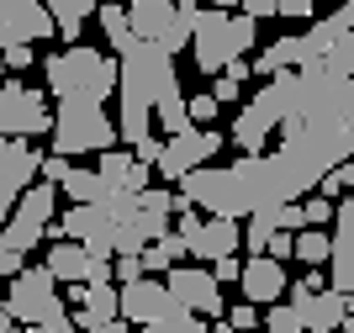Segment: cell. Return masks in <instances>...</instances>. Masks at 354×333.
I'll list each match as a JSON object with an SVG mask.
<instances>
[{"label": "cell", "instance_id": "6da1fadb", "mask_svg": "<svg viewBox=\"0 0 354 333\" xmlns=\"http://www.w3.org/2000/svg\"><path fill=\"white\" fill-rule=\"evenodd\" d=\"M281 154H291L307 174H333L354 159V85L328 74L323 64L296 69V101L291 116L275 132Z\"/></svg>", "mask_w": 354, "mask_h": 333}, {"label": "cell", "instance_id": "7a4b0ae2", "mask_svg": "<svg viewBox=\"0 0 354 333\" xmlns=\"http://www.w3.org/2000/svg\"><path fill=\"white\" fill-rule=\"evenodd\" d=\"M180 80H175V58L164 53L159 43H133L127 53H122V64H117V138L127 148H138L143 138H153V106H159V96L164 90H175Z\"/></svg>", "mask_w": 354, "mask_h": 333}, {"label": "cell", "instance_id": "3957f363", "mask_svg": "<svg viewBox=\"0 0 354 333\" xmlns=\"http://www.w3.org/2000/svg\"><path fill=\"white\" fill-rule=\"evenodd\" d=\"M43 74H48V90H53L59 101L106 106V96H117V58H111V53H95V48H85V43L53 53L43 64Z\"/></svg>", "mask_w": 354, "mask_h": 333}, {"label": "cell", "instance_id": "277c9868", "mask_svg": "<svg viewBox=\"0 0 354 333\" xmlns=\"http://www.w3.org/2000/svg\"><path fill=\"white\" fill-rule=\"evenodd\" d=\"M111 212V254H143L153 238L169 233V217H175V196L169 190H138V196H111L106 201Z\"/></svg>", "mask_w": 354, "mask_h": 333}, {"label": "cell", "instance_id": "5b68a950", "mask_svg": "<svg viewBox=\"0 0 354 333\" xmlns=\"http://www.w3.org/2000/svg\"><path fill=\"white\" fill-rule=\"evenodd\" d=\"M254 37H259V21H249V16H238V11H207V6H201V16L191 21L196 69L222 74L227 64H238V58L254 48Z\"/></svg>", "mask_w": 354, "mask_h": 333}, {"label": "cell", "instance_id": "8992f818", "mask_svg": "<svg viewBox=\"0 0 354 333\" xmlns=\"http://www.w3.org/2000/svg\"><path fill=\"white\" fill-rule=\"evenodd\" d=\"M291 101H296V69L275 74L259 96H254L243 111H238L233 122V143L243 148V159H254V154H270V143H275V132H281V122L291 116Z\"/></svg>", "mask_w": 354, "mask_h": 333}, {"label": "cell", "instance_id": "52a82bcc", "mask_svg": "<svg viewBox=\"0 0 354 333\" xmlns=\"http://www.w3.org/2000/svg\"><path fill=\"white\" fill-rule=\"evenodd\" d=\"M6 312L21 328H48V333H69V307L59 302V280L48 276V264H21L6 286Z\"/></svg>", "mask_w": 354, "mask_h": 333}, {"label": "cell", "instance_id": "ba28073f", "mask_svg": "<svg viewBox=\"0 0 354 333\" xmlns=\"http://www.w3.org/2000/svg\"><path fill=\"white\" fill-rule=\"evenodd\" d=\"M48 132H53V154H59V159L117 148V122L106 116V106H90V101H59Z\"/></svg>", "mask_w": 354, "mask_h": 333}, {"label": "cell", "instance_id": "9c48e42d", "mask_svg": "<svg viewBox=\"0 0 354 333\" xmlns=\"http://www.w3.org/2000/svg\"><path fill=\"white\" fill-rule=\"evenodd\" d=\"M53 127V106H48L43 90L21 85V80H6L0 85V138H37V132Z\"/></svg>", "mask_w": 354, "mask_h": 333}, {"label": "cell", "instance_id": "30bf717a", "mask_svg": "<svg viewBox=\"0 0 354 333\" xmlns=\"http://www.w3.org/2000/svg\"><path fill=\"white\" fill-rule=\"evenodd\" d=\"M164 291H169V302L185 307V312H196L201 323H222V312H227V302H222L217 280H212L207 264H175V270H164Z\"/></svg>", "mask_w": 354, "mask_h": 333}, {"label": "cell", "instance_id": "8fae6325", "mask_svg": "<svg viewBox=\"0 0 354 333\" xmlns=\"http://www.w3.org/2000/svg\"><path fill=\"white\" fill-rule=\"evenodd\" d=\"M127 27H133L138 43H159L169 58L180 48H191V27L175 16V0H133L127 6Z\"/></svg>", "mask_w": 354, "mask_h": 333}, {"label": "cell", "instance_id": "7c38bea8", "mask_svg": "<svg viewBox=\"0 0 354 333\" xmlns=\"http://www.w3.org/2000/svg\"><path fill=\"white\" fill-rule=\"evenodd\" d=\"M222 154V132H212V127H191V132H180V138H164V148H159V164L153 170L164 174V180H185L191 170H207V159H217Z\"/></svg>", "mask_w": 354, "mask_h": 333}, {"label": "cell", "instance_id": "4fadbf2b", "mask_svg": "<svg viewBox=\"0 0 354 333\" xmlns=\"http://www.w3.org/2000/svg\"><path fill=\"white\" fill-rule=\"evenodd\" d=\"M37 164H43V154H37L32 143L0 138V228H6V217L16 212V196L37 180Z\"/></svg>", "mask_w": 354, "mask_h": 333}, {"label": "cell", "instance_id": "5bb4252c", "mask_svg": "<svg viewBox=\"0 0 354 333\" xmlns=\"http://www.w3.org/2000/svg\"><path fill=\"white\" fill-rule=\"evenodd\" d=\"M43 37H53L43 0H0V53L6 48H32Z\"/></svg>", "mask_w": 354, "mask_h": 333}, {"label": "cell", "instance_id": "9a60e30c", "mask_svg": "<svg viewBox=\"0 0 354 333\" xmlns=\"http://www.w3.org/2000/svg\"><path fill=\"white\" fill-rule=\"evenodd\" d=\"M48 276L59 280V286H69V291H85V286H106L111 280V264H101V260H90L80 244H53L48 249Z\"/></svg>", "mask_w": 354, "mask_h": 333}, {"label": "cell", "instance_id": "2e32d148", "mask_svg": "<svg viewBox=\"0 0 354 333\" xmlns=\"http://www.w3.org/2000/svg\"><path fill=\"white\" fill-rule=\"evenodd\" d=\"M291 312H296V323H301V333H333V328H344V296L339 291H307V286H291Z\"/></svg>", "mask_w": 354, "mask_h": 333}, {"label": "cell", "instance_id": "e0dca14e", "mask_svg": "<svg viewBox=\"0 0 354 333\" xmlns=\"http://www.w3.org/2000/svg\"><path fill=\"white\" fill-rule=\"evenodd\" d=\"M169 307H175V302H169V291H164L159 276H143V280H133V286H117V318L122 323L148 328V323L164 318Z\"/></svg>", "mask_w": 354, "mask_h": 333}, {"label": "cell", "instance_id": "ac0fdd59", "mask_svg": "<svg viewBox=\"0 0 354 333\" xmlns=\"http://www.w3.org/2000/svg\"><path fill=\"white\" fill-rule=\"evenodd\" d=\"M238 286H243V302L249 307H275L286 296V264H275L270 254H249L243 270H238Z\"/></svg>", "mask_w": 354, "mask_h": 333}, {"label": "cell", "instance_id": "d6986e66", "mask_svg": "<svg viewBox=\"0 0 354 333\" xmlns=\"http://www.w3.org/2000/svg\"><path fill=\"white\" fill-rule=\"evenodd\" d=\"M333 254H328V264H333V291L339 296H349L354 291V196H339V212H333Z\"/></svg>", "mask_w": 354, "mask_h": 333}, {"label": "cell", "instance_id": "ffe728a7", "mask_svg": "<svg viewBox=\"0 0 354 333\" xmlns=\"http://www.w3.org/2000/svg\"><path fill=\"white\" fill-rule=\"evenodd\" d=\"M95 174H101L106 196H138V190H148V164H138L133 154H122V148H106Z\"/></svg>", "mask_w": 354, "mask_h": 333}, {"label": "cell", "instance_id": "44dd1931", "mask_svg": "<svg viewBox=\"0 0 354 333\" xmlns=\"http://www.w3.org/2000/svg\"><path fill=\"white\" fill-rule=\"evenodd\" d=\"M74 312H69V328L74 333H90V328H106V323H117V286L106 280V286H85L74 291Z\"/></svg>", "mask_w": 354, "mask_h": 333}, {"label": "cell", "instance_id": "7402d4cb", "mask_svg": "<svg viewBox=\"0 0 354 333\" xmlns=\"http://www.w3.org/2000/svg\"><path fill=\"white\" fill-rule=\"evenodd\" d=\"M48 21H53V37H64V43H80V32H85V21L95 11H101V0H43Z\"/></svg>", "mask_w": 354, "mask_h": 333}, {"label": "cell", "instance_id": "603a6c76", "mask_svg": "<svg viewBox=\"0 0 354 333\" xmlns=\"http://www.w3.org/2000/svg\"><path fill=\"white\" fill-rule=\"evenodd\" d=\"M59 196H69V206L111 201V196H106V186H101V174H95V170H74V164H69V174L59 180Z\"/></svg>", "mask_w": 354, "mask_h": 333}, {"label": "cell", "instance_id": "cb8c5ba5", "mask_svg": "<svg viewBox=\"0 0 354 333\" xmlns=\"http://www.w3.org/2000/svg\"><path fill=\"white\" fill-rule=\"evenodd\" d=\"M291 254L301 264H312V270H323L328 254H333V238H328L323 228H301V233H296V244H291Z\"/></svg>", "mask_w": 354, "mask_h": 333}, {"label": "cell", "instance_id": "d4e9b609", "mask_svg": "<svg viewBox=\"0 0 354 333\" xmlns=\"http://www.w3.org/2000/svg\"><path fill=\"white\" fill-rule=\"evenodd\" d=\"M153 116H159L164 138H180V132H191V116H185V96H180V85H175V90H164V96H159Z\"/></svg>", "mask_w": 354, "mask_h": 333}, {"label": "cell", "instance_id": "484cf974", "mask_svg": "<svg viewBox=\"0 0 354 333\" xmlns=\"http://www.w3.org/2000/svg\"><path fill=\"white\" fill-rule=\"evenodd\" d=\"M95 21H101V32H106V43H111V53H127V48L138 43L133 27H127V11H122V6H101V11H95Z\"/></svg>", "mask_w": 354, "mask_h": 333}, {"label": "cell", "instance_id": "4316f807", "mask_svg": "<svg viewBox=\"0 0 354 333\" xmlns=\"http://www.w3.org/2000/svg\"><path fill=\"white\" fill-rule=\"evenodd\" d=\"M143 333H207V323L196 318V312H185V307H169L164 318H153Z\"/></svg>", "mask_w": 354, "mask_h": 333}, {"label": "cell", "instance_id": "83f0119b", "mask_svg": "<svg viewBox=\"0 0 354 333\" xmlns=\"http://www.w3.org/2000/svg\"><path fill=\"white\" fill-rule=\"evenodd\" d=\"M254 333H301V323H296V312L286 302H275V307H265V318H259Z\"/></svg>", "mask_w": 354, "mask_h": 333}, {"label": "cell", "instance_id": "f1b7e54d", "mask_svg": "<svg viewBox=\"0 0 354 333\" xmlns=\"http://www.w3.org/2000/svg\"><path fill=\"white\" fill-rule=\"evenodd\" d=\"M301 222H307V228H328V222H333V201H328V196H317V190H312V196H301Z\"/></svg>", "mask_w": 354, "mask_h": 333}, {"label": "cell", "instance_id": "f546056e", "mask_svg": "<svg viewBox=\"0 0 354 333\" xmlns=\"http://www.w3.org/2000/svg\"><path fill=\"white\" fill-rule=\"evenodd\" d=\"M222 323H227L233 333H254V328H259V307L238 302V307H227V312H222Z\"/></svg>", "mask_w": 354, "mask_h": 333}, {"label": "cell", "instance_id": "4dcf8cb0", "mask_svg": "<svg viewBox=\"0 0 354 333\" xmlns=\"http://www.w3.org/2000/svg\"><path fill=\"white\" fill-rule=\"evenodd\" d=\"M185 116H191V127H212L217 101H212V96H185Z\"/></svg>", "mask_w": 354, "mask_h": 333}, {"label": "cell", "instance_id": "1f68e13d", "mask_svg": "<svg viewBox=\"0 0 354 333\" xmlns=\"http://www.w3.org/2000/svg\"><path fill=\"white\" fill-rule=\"evenodd\" d=\"M32 58H37L32 48H6V53H0V69H6V74H21V69H32Z\"/></svg>", "mask_w": 354, "mask_h": 333}, {"label": "cell", "instance_id": "d6a6232c", "mask_svg": "<svg viewBox=\"0 0 354 333\" xmlns=\"http://www.w3.org/2000/svg\"><path fill=\"white\" fill-rule=\"evenodd\" d=\"M111 276H117V286H133V280H143V260H138V254H122Z\"/></svg>", "mask_w": 354, "mask_h": 333}, {"label": "cell", "instance_id": "836d02e7", "mask_svg": "<svg viewBox=\"0 0 354 333\" xmlns=\"http://www.w3.org/2000/svg\"><path fill=\"white\" fill-rule=\"evenodd\" d=\"M37 174H43V186H59L64 174H69V159H59V154H43V164H37Z\"/></svg>", "mask_w": 354, "mask_h": 333}, {"label": "cell", "instance_id": "e575fe53", "mask_svg": "<svg viewBox=\"0 0 354 333\" xmlns=\"http://www.w3.org/2000/svg\"><path fill=\"white\" fill-rule=\"evenodd\" d=\"M238 16H249V21H270V16H275V0H238Z\"/></svg>", "mask_w": 354, "mask_h": 333}, {"label": "cell", "instance_id": "d590c367", "mask_svg": "<svg viewBox=\"0 0 354 333\" xmlns=\"http://www.w3.org/2000/svg\"><path fill=\"white\" fill-rule=\"evenodd\" d=\"M275 16H286V21H307L312 0H275Z\"/></svg>", "mask_w": 354, "mask_h": 333}, {"label": "cell", "instance_id": "8d00e7d4", "mask_svg": "<svg viewBox=\"0 0 354 333\" xmlns=\"http://www.w3.org/2000/svg\"><path fill=\"white\" fill-rule=\"evenodd\" d=\"M238 96H243V85H238V80H227V74H217V85H212V101L227 106V101H238Z\"/></svg>", "mask_w": 354, "mask_h": 333}, {"label": "cell", "instance_id": "74e56055", "mask_svg": "<svg viewBox=\"0 0 354 333\" xmlns=\"http://www.w3.org/2000/svg\"><path fill=\"white\" fill-rule=\"evenodd\" d=\"M159 148H164V138H143V143L133 148V159H138V164H148V170H153V164H159Z\"/></svg>", "mask_w": 354, "mask_h": 333}, {"label": "cell", "instance_id": "f35d334b", "mask_svg": "<svg viewBox=\"0 0 354 333\" xmlns=\"http://www.w3.org/2000/svg\"><path fill=\"white\" fill-rule=\"evenodd\" d=\"M238 270H243V260H238V254H227V260L212 264V280H217V286H222V280H238Z\"/></svg>", "mask_w": 354, "mask_h": 333}, {"label": "cell", "instance_id": "ab89813d", "mask_svg": "<svg viewBox=\"0 0 354 333\" xmlns=\"http://www.w3.org/2000/svg\"><path fill=\"white\" fill-rule=\"evenodd\" d=\"M333 174H339V186H344V190H349V196H354V159H349V164H339V170H333Z\"/></svg>", "mask_w": 354, "mask_h": 333}, {"label": "cell", "instance_id": "60d3db41", "mask_svg": "<svg viewBox=\"0 0 354 333\" xmlns=\"http://www.w3.org/2000/svg\"><path fill=\"white\" fill-rule=\"evenodd\" d=\"M0 333H16V318L6 312V307H0Z\"/></svg>", "mask_w": 354, "mask_h": 333}, {"label": "cell", "instance_id": "b9f144b4", "mask_svg": "<svg viewBox=\"0 0 354 333\" xmlns=\"http://www.w3.org/2000/svg\"><path fill=\"white\" fill-rule=\"evenodd\" d=\"M90 333H127V328H122V318H117V323H106V328H90Z\"/></svg>", "mask_w": 354, "mask_h": 333}, {"label": "cell", "instance_id": "7bdbcfd3", "mask_svg": "<svg viewBox=\"0 0 354 333\" xmlns=\"http://www.w3.org/2000/svg\"><path fill=\"white\" fill-rule=\"evenodd\" d=\"M344 312H349V318H354V291H349V296H344Z\"/></svg>", "mask_w": 354, "mask_h": 333}, {"label": "cell", "instance_id": "ee69618b", "mask_svg": "<svg viewBox=\"0 0 354 333\" xmlns=\"http://www.w3.org/2000/svg\"><path fill=\"white\" fill-rule=\"evenodd\" d=\"M344 333H354V318H344Z\"/></svg>", "mask_w": 354, "mask_h": 333}, {"label": "cell", "instance_id": "f6af8a7d", "mask_svg": "<svg viewBox=\"0 0 354 333\" xmlns=\"http://www.w3.org/2000/svg\"><path fill=\"white\" fill-rule=\"evenodd\" d=\"M21 333H48V328H21Z\"/></svg>", "mask_w": 354, "mask_h": 333}, {"label": "cell", "instance_id": "bcb514c9", "mask_svg": "<svg viewBox=\"0 0 354 333\" xmlns=\"http://www.w3.org/2000/svg\"><path fill=\"white\" fill-rule=\"evenodd\" d=\"M0 85H6V69H0Z\"/></svg>", "mask_w": 354, "mask_h": 333}, {"label": "cell", "instance_id": "7dc6e473", "mask_svg": "<svg viewBox=\"0 0 354 333\" xmlns=\"http://www.w3.org/2000/svg\"><path fill=\"white\" fill-rule=\"evenodd\" d=\"M312 6H323V0H312Z\"/></svg>", "mask_w": 354, "mask_h": 333}, {"label": "cell", "instance_id": "c3c4849f", "mask_svg": "<svg viewBox=\"0 0 354 333\" xmlns=\"http://www.w3.org/2000/svg\"><path fill=\"white\" fill-rule=\"evenodd\" d=\"M0 291H6V286H0Z\"/></svg>", "mask_w": 354, "mask_h": 333}]
</instances>
